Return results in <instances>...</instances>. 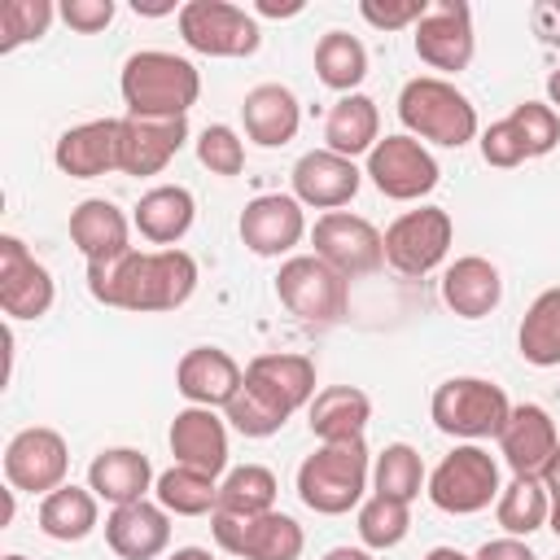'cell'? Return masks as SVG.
<instances>
[{
	"instance_id": "cell-9",
	"label": "cell",
	"mask_w": 560,
	"mask_h": 560,
	"mask_svg": "<svg viewBox=\"0 0 560 560\" xmlns=\"http://www.w3.org/2000/svg\"><path fill=\"white\" fill-rule=\"evenodd\" d=\"M210 534L228 556L241 560H298L306 547L302 525L284 512H258V516L210 512Z\"/></svg>"
},
{
	"instance_id": "cell-38",
	"label": "cell",
	"mask_w": 560,
	"mask_h": 560,
	"mask_svg": "<svg viewBox=\"0 0 560 560\" xmlns=\"http://www.w3.org/2000/svg\"><path fill=\"white\" fill-rule=\"evenodd\" d=\"M424 486V459L416 446L407 442H389L376 464H372V490L385 494V499H398V503H411Z\"/></svg>"
},
{
	"instance_id": "cell-49",
	"label": "cell",
	"mask_w": 560,
	"mask_h": 560,
	"mask_svg": "<svg viewBox=\"0 0 560 560\" xmlns=\"http://www.w3.org/2000/svg\"><path fill=\"white\" fill-rule=\"evenodd\" d=\"M254 13H262V18H293V13H302V0H284V4H276V0H258Z\"/></svg>"
},
{
	"instance_id": "cell-52",
	"label": "cell",
	"mask_w": 560,
	"mask_h": 560,
	"mask_svg": "<svg viewBox=\"0 0 560 560\" xmlns=\"http://www.w3.org/2000/svg\"><path fill=\"white\" fill-rule=\"evenodd\" d=\"M324 560H372V551L368 547H332V551H324Z\"/></svg>"
},
{
	"instance_id": "cell-27",
	"label": "cell",
	"mask_w": 560,
	"mask_h": 560,
	"mask_svg": "<svg viewBox=\"0 0 560 560\" xmlns=\"http://www.w3.org/2000/svg\"><path fill=\"white\" fill-rule=\"evenodd\" d=\"M153 481H158V477H153V464H149V455H140L136 446H109V451H101V455L88 464V490H92L96 499L114 503V508L144 499V490H149Z\"/></svg>"
},
{
	"instance_id": "cell-14",
	"label": "cell",
	"mask_w": 560,
	"mask_h": 560,
	"mask_svg": "<svg viewBox=\"0 0 560 560\" xmlns=\"http://www.w3.org/2000/svg\"><path fill=\"white\" fill-rule=\"evenodd\" d=\"M477 48L472 35V9L464 0H438L429 4V13L416 22V57L442 74H459L468 70Z\"/></svg>"
},
{
	"instance_id": "cell-22",
	"label": "cell",
	"mask_w": 560,
	"mask_h": 560,
	"mask_svg": "<svg viewBox=\"0 0 560 560\" xmlns=\"http://www.w3.org/2000/svg\"><path fill=\"white\" fill-rule=\"evenodd\" d=\"M171 455L184 468H197L206 477H219L228 468V424L214 416V407H184L171 420Z\"/></svg>"
},
{
	"instance_id": "cell-4",
	"label": "cell",
	"mask_w": 560,
	"mask_h": 560,
	"mask_svg": "<svg viewBox=\"0 0 560 560\" xmlns=\"http://www.w3.org/2000/svg\"><path fill=\"white\" fill-rule=\"evenodd\" d=\"M398 118L416 140H429V144H442V149H459V144H468L477 136L472 101L455 83H446L438 74H420V79L402 83Z\"/></svg>"
},
{
	"instance_id": "cell-34",
	"label": "cell",
	"mask_w": 560,
	"mask_h": 560,
	"mask_svg": "<svg viewBox=\"0 0 560 560\" xmlns=\"http://www.w3.org/2000/svg\"><path fill=\"white\" fill-rule=\"evenodd\" d=\"M315 74H319L324 88L350 96L368 74V48L350 31H328L315 44Z\"/></svg>"
},
{
	"instance_id": "cell-16",
	"label": "cell",
	"mask_w": 560,
	"mask_h": 560,
	"mask_svg": "<svg viewBox=\"0 0 560 560\" xmlns=\"http://www.w3.org/2000/svg\"><path fill=\"white\" fill-rule=\"evenodd\" d=\"M306 236V214L293 192H262L241 210V241L258 258H280Z\"/></svg>"
},
{
	"instance_id": "cell-43",
	"label": "cell",
	"mask_w": 560,
	"mask_h": 560,
	"mask_svg": "<svg viewBox=\"0 0 560 560\" xmlns=\"http://www.w3.org/2000/svg\"><path fill=\"white\" fill-rule=\"evenodd\" d=\"M197 162L210 175H241L245 171V144L228 122H210L197 136Z\"/></svg>"
},
{
	"instance_id": "cell-17",
	"label": "cell",
	"mask_w": 560,
	"mask_h": 560,
	"mask_svg": "<svg viewBox=\"0 0 560 560\" xmlns=\"http://www.w3.org/2000/svg\"><path fill=\"white\" fill-rule=\"evenodd\" d=\"M122 140H118V171L127 175H158L188 140V118H144L127 114L118 118Z\"/></svg>"
},
{
	"instance_id": "cell-41",
	"label": "cell",
	"mask_w": 560,
	"mask_h": 560,
	"mask_svg": "<svg viewBox=\"0 0 560 560\" xmlns=\"http://www.w3.org/2000/svg\"><path fill=\"white\" fill-rule=\"evenodd\" d=\"M52 13H57V9H52L48 0H9V4L0 9V48L13 52L18 44L39 39V35L48 31Z\"/></svg>"
},
{
	"instance_id": "cell-11",
	"label": "cell",
	"mask_w": 560,
	"mask_h": 560,
	"mask_svg": "<svg viewBox=\"0 0 560 560\" xmlns=\"http://www.w3.org/2000/svg\"><path fill=\"white\" fill-rule=\"evenodd\" d=\"M311 245H315V258H324L346 280L350 276H372L385 262V236L363 214H350V210L319 214L315 232H311Z\"/></svg>"
},
{
	"instance_id": "cell-40",
	"label": "cell",
	"mask_w": 560,
	"mask_h": 560,
	"mask_svg": "<svg viewBox=\"0 0 560 560\" xmlns=\"http://www.w3.org/2000/svg\"><path fill=\"white\" fill-rule=\"evenodd\" d=\"M223 411H228V424H232L236 433H245V438H271V433H280L284 420H289L271 398H262V394L249 389V385H241L236 398H232Z\"/></svg>"
},
{
	"instance_id": "cell-20",
	"label": "cell",
	"mask_w": 560,
	"mask_h": 560,
	"mask_svg": "<svg viewBox=\"0 0 560 560\" xmlns=\"http://www.w3.org/2000/svg\"><path fill=\"white\" fill-rule=\"evenodd\" d=\"M241 385V363L219 346H192L175 368V389L188 398V407H228Z\"/></svg>"
},
{
	"instance_id": "cell-37",
	"label": "cell",
	"mask_w": 560,
	"mask_h": 560,
	"mask_svg": "<svg viewBox=\"0 0 560 560\" xmlns=\"http://www.w3.org/2000/svg\"><path fill=\"white\" fill-rule=\"evenodd\" d=\"M276 472L262 464H241L219 481V512L232 516H258V512H276Z\"/></svg>"
},
{
	"instance_id": "cell-33",
	"label": "cell",
	"mask_w": 560,
	"mask_h": 560,
	"mask_svg": "<svg viewBox=\"0 0 560 560\" xmlns=\"http://www.w3.org/2000/svg\"><path fill=\"white\" fill-rule=\"evenodd\" d=\"M516 346H521V359L534 368L560 363V289H542L529 302L521 332H516Z\"/></svg>"
},
{
	"instance_id": "cell-1",
	"label": "cell",
	"mask_w": 560,
	"mask_h": 560,
	"mask_svg": "<svg viewBox=\"0 0 560 560\" xmlns=\"http://www.w3.org/2000/svg\"><path fill=\"white\" fill-rule=\"evenodd\" d=\"M197 289V262L184 249L140 254L136 245L88 262V293L118 311H179Z\"/></svg>"
},
{
	"instance_id": "cell-28",
	"label": "cell",
	"mask_w": 560,
	"mask_h": 560,
	"mask_svg": "<svg viewBox=\"0 0 560 560\" xmlns=\"http://www.w3.org/2000/svg\"><path fill=\"white\" fill-rule=\"evenodd\" d=\"M197 219V201L184 184H158L149 188L140 201H136V228L144 241L162 245V249H175V241L188 236Z\"/></svg>"
},
{
	"instance_id": "cell-55",
	"label": "cell",
	"mask_w": 560,
	"mask_h": 560,
	"mask_svg": "<svg viewBox=\"0 0 560 560\" xmlns=\"http://www.w3.org/2000/svg\"><path fill=\"white\" fill-rule=\"evenodd\" d=\"M547 96H551V105H560V66L547 74Z\"/></svg>"
},
{
	"instance_id": "cell-15",
	"label": "cell",
	"mask_w": 560,
	"mask_h": 560,
	"mask_svg": "<svg viewBox=\"0 0 560 560\" xmlns=\"http://www.w3.org/2000/svg\"><path fill=\"white\" fill-rule=\"evenodd\" d=\"M57 289L48 267L18 241V236H0V306L9 319H39L48 315Z\"/></svg>"
},
{
	"instance_id": "cell-25",
	"label": "cell",
	"mask_w": 560,
	"mask_h": 560,
	"mask_svg": "<svg viewBox=\"0 0 560 560\" xmlns=\"http://www.w3.org/2000/svg\"><path fill=\"white\" fill-rule=\"evenodd\" d=\"M442 302L459 315V319H481L503 302V276L490 258L481 254H464L446 267L442 276Z\"/></svg>"
},
{
	"instance_id": "cell-56",
	"label": "cell",
	"mask_w": 560,
	"mask_h": 560,
	"mask_svg": "<svg viewBox=\"0 0 560 560\" xmlns=\"http://www.w3.org/2000/svg\"><path fill=\"white\" fill-rule=\"evenodd\" d=\"M547 525H551L556 538H560V494H551V516H547Z\"/></svg>"
},
{
	"instance_id": "cell-29",
	"label": "cell",
	"mask_w": 560,
	"mask_h": 560,
	"mask_svg": "<svg viewBox=\"0 0 560 560\" xmlns=\"http://www.w3.org/2000/svg\"><path fill=\"white\" fill-rule=\"evenodd\" d=\"M127 232H131L127 214H122L114 201H105V197H88V201H79V206L70 210V241L79 245V254H83L88 262L131 249V245H127Z\"/></svg>"
},
{
	"instance_id": "cell-32",
	"label": "cell",
	"mask_w": 560,
	"mask_h": 560,
	"mask_svg": "<svg viewBox=\"0 0 560 560\" xmlns=\"http://www.w3.org/2000/svg\"><path fill=\"white\" fill-rule=\"evenodd\" d=\"M39 529L52 542H79L96 529V494L83 486H57L39 503Z\"/></svg>"
},
{
	"instance_id": "cell-6",
	"label": "cell",
	"mask_w": 560,
	"mask_h": 560,
	"mask_svg": "<svg viewBox=\"0 0 560 560\" xmlns=\"http://www.w3.org/2000/svg\"><path fill=\"white\" fill-rule=\"evenodd\" d=\"M276 298L284 302L289 315H298L302 324L328 328L346 315L350 306V280L341 271H332L324 258L315 254H293L280 262L276 276Z\"/></svg>"
},
{
	"instance_id": "cell-36",
	"label": "cell",
	"mask_w": 560,
	"mask_h": 560,
	"mask_svg": "<svg viewBox=\"0 0 560 560\" xmlns=\"http://www.w3.org/2000/svg\"><path fill=\"white\" fill-rule=\"evenodd\" d=\"M153 494L166 512L175 516H206V512H219V481L197 472V468H166L158 481H153Z\"/></svg>"
},
{
	"instance_id": "cell-44",
	"label": "cell",
	"mask_w": 560,
	"mask_h": 560,
	"mask_svg": "<svg viewBox=\"0 0 560 560\" xmlns=\"http://www.w3.org/2000/svg\"><path fill=\"white\" fill-rule=\"evenodd\" d=\"M481 158H486V166H499V171H512V166H521L529 158L521 131L512 127V118H499V122H490L481 131Z\"/></svg>"
},
{
	"instance_id": "cell-7",
	"label": "cell",
	"mask_w": 560,
	"mask_h": 560,
	"mask_svg": "<svg viewBox=\"0 0 560 560\" xmlns=\"http://www.w3.org/2000/svg\"><path fill=\"white\" fill-rule=\"evenodd\" d=\"M499 464L490 451H481L477 442L455 446L451 455H442V464L429 472V499L438 512L451 516H472L486 512L499 499Z\"/></svg>"
},
{
	"instance_id": "cell-8",
	"label": "cell",
	"mask_w": 560,
	"mask_h": 560,
	"mask_svg": "<svg viewBox=\"0 0 560 560\" xmlns=\"http://www.w3.org/2000/svg\"><path fill=\"white\" fill-rule=\"evenodd\" d=\"M179 35L201 57H254L262 44L258 22L228 0H188L179 4Z\"/></svg>"
},
{
	"instance_id": "cell-51",
	"label": "cell",
	"mask_w": 560,
	"mask_h": 560,
	"mask_svg": "<svg viewBox=\"0 0 560 560\" xmlns=\"http://www.w3.org/2000/svg\"><path fill=\"white\" fill-rule=\"evenodd\" d=\"M542 486H547V499H551V494H560V451H556V455H551V464L542 468Z\"/></svg>"
},
{
	"instance_id": "cell-18",
	"label": "cell",
	"mask_w": 560,
	"mask_h": 560,
	"mask_svg": "<svg viewBox=\"0 0 560 560\" xmlns=\"http://www.w3.org/2000/svg\"><path fill=\"white\" fill-rule=\"evenodd\" d=\"M556 451H560V438H556V420L547 416V407H538V402L512 407V416L499 433V455L508 459L512 477H542V468L551 464Z\"/></svg>"
},
{
	"instance_id": "cell-57",
	"label": "cell",
	"mask_w": 560,
	"mask_h": 560,
	"mask_svg": "<svg viewBox=\"0 0 560 560\" xmlns=\"http://www.w3.org/2000/svg\"><path fill=\"white\" fill-rule=\"evenodd\" d=\"M4 560H26V556H4Z\"/></svg>"
},
{
	"instance_id": "cell-5",
	"label": "cell",
	"mask_w": 560,
	"mask_h": 560,
	"mask_svg": "<svg viewBox=\"0 0 560 560\" xmlns=\"http://www.w3.org/2000/svg\"><path fill=\"white\" fill-rule=\"evenodd\" d=\"M429 416L442 433L451 438H468V442H481V438H499L508 416H512V402L503 394V385L486 381V376H451L433 389L429 398Z\"/></svg>"
},
{
	"instance_id": "cell-48",
	"label": "cell",
	"mask_w": 560,
	"mask_h": 560,
	"mask_svg": "<svg viewBox=\"0 0 560 560\" xmlns=\"http://www.w3.org/2000/svg\"><path fill=\"white\" fill-rule=\"evenodd\" d=\"M477 560H538L521 538H490V542H481V551H477Z\"/></svg>"
},
{
	"instance_id": "cell-47",
	"label": "cell",
	"mask_w": 560,
	"mask_h": 560,
	"mask_svg": "<svg viewBox=\"0 0 560 560\" xmlns=\"http://www.w3.org/2000/svg\"><path fill=\"white\" fill-rule=\"evenodd\" d=\"M529 26L547 48H560V0H538L529 9Z\"/></svg>"
},
{
	"instance_id": "cell-35",
	"label": "cell",
	"mask_w": 560,
	"mask_h": 560,
	"mask_svg": "<svg viewBox=\"0 0 560 560\" xmlns=\"http://www.w3.org/2000/svg\"><path fill=\"white\" fill-rule=\"evenodd\" d=\"M494 516L512 538H525V534L542 529L547 516H551V499H547L542 477H512L494 499Z\"/></svg>"
},
{
	"instance_id": "cell-30",
	"label": "cell",
	"mask_w": 560,
	"mask_h": 560,
	"mask_svg": "<svg viewBox=\"0 0 560 560\" xmlns=\"http://www.w3.org/2000/svg\"><path fill=\"white\" fill-rule=\"evenodd\" d=\"M324 140H328L332 153H341V158H350V162H354L359 153H372L376 140H381V109H376V101L363 96V92L341 96V101L328 109V118H324Z\"/></svg>"
},
{
	"instance_id": "cell-12",
	"label": "cell",
	"mask_w": 560,
	"mask_h": 560,
	"mask_svg": "<svg viewBox=\"0 0 560 560\" xmlns=\"http://www.w3.org/2000/svg\"><path fill=\"white\" fill-rule=\"evenodd\" d=\"M438 162L416 136H385L368 153V179L389 201H420L438 188Z\"/></svg>"
},
{
	"instance_id": "cell-39",
	"label": "cell",
	"mask_w": 560,
	"mask_h": 560,
	"mask_svg": "<svg viewBox=\"0 0 560 560\" xmlns=\"http://www.w3.org/2000/svg\"><path fill=\"white\" fill-rule=\"evenodd\" d=\"M407 529H411L407 503L385 499V494H372V499L359 503V538H363L368 551H389V547H398V542L407 538Z\"/></svg>"
},
{
	"instance_id": "cell-24",
	"label": "cell",
	"mask_w": 560,
	"mask_h": 560,
	"mask_svg": "<svg viewBox=\"0 0 560 560\" xmlns=\"http://www.w3.org/2000/svg\"><path fill=\"white\" fill-rule=\"evenodd\" d=\"M245 385L271 398L284 416H293L315 398V363L306 354H258L245 368Z\"/></svg>"
},
{
	"instance_id": "cell-13",
	"label": "cell",
	"mask_w": 560,
	"mask_h": 560,
	"mask_svg": "<svg viewBox=\"0 0 560 560\" xmlns=\"http://www.w3.org/2000/svg\"><path fill=\"white\" fill-rule=\"evenodd\" d=\"M66 472H70V451H66V438L57 429L31 424V429L9 438V446H4V477H9L13 490L52 494L57 486H66Z\"/></svg>"
},
{
	"instance_id": "cell-31",
	"label": "cell",
	"mask_w": 560,
	"mask_h": 560,
	"mask_svg": "<svg viewBox=\"0 0 560 560\" xmlns=\"http://www.w3.org/2000/svg\"><path fill=\"white\" fill-rule=\"evenodd\" d=\"M372 420V398L354 385H328L311 398V433L319 442H350L363 438Z\"/></svg>"
},
{
	"instance_id": "cell-10",
	"label": "cell",
	"mask_w": 560,
	"mask_h": 560,
	"mask_svg": "<svg viewBox=\"0 0 560 560\" xmlns=\"http://www.w3.org/2000/svg\"><path fill=\"white\" fill-rule=\"evenodd\" d=\"M455 223L442 206H420L385 228V262L402 276H429L451 249Z\"/></svg>"
},
{
	"instance_id": "cell-26",
	"label": "cell",
	"mask_w": 560,
	"mask_h": 560,
	"mask_svg": "<svg viewBox=\"0 0 560 560\" xmlns=\"http://www.w3.org/2000/svg\"><path fill=\"white\" fill-rule=\"evenodd\" d=\"M241 118H245V136L262 149H280L298 136L302 122V105L284 83H258L245 92L241 101Z\"/></svg>"
},
{
	"instance_id": "cell-2",
	"label": "cell",
	"mask_w": 560,
	"mask_h": 560,
	"mask_svg": "<svg viewBox=\"0 0 560 560\" xmlns=\"http://www.w3.org/2000/svg\"><path fill=\"white\" fill-rule=\"evenodd\" d=\"M122 101L127 114L144 118H188V109L201 96V74L188 57L162 52V48H140L122 61Z\"/></svg>"
},
{
	"instance_id": "cell-19",
	"label": "cell",
	"mask_w": 560,
	"mask_h": 560,
	"mask_svg": "<svg viewBox=\"0 0 560 560\" xmlns=\"http://www.w3.org/2000/svg\"><path fill=\"white\" fill-rule=\"evenodd\" d=\"M293 197L302 201V206H315V210H337V206H346L354 192H359V184H363V171L350 162V158H341V153H332V149H311V153H302L298 162H293Z\"/></svg>"
},
{
	"instance_id": "cell-3",
	"label": "cell",
	"mask_w": 560,
	"mask_h": 560,
	"mask_svg": "<svg viewBox=\"0 0 560 560\" xmlns=\"http://www.w3.org/2000/svg\"><path fill=\"white\" fill-rule=\"evenodd\" d=\"M368 477H372V455L363 438L324 442L298 468V499L319 516H341L363 503Z\"/></svg>"
},
{
	"instance_id": "cell-42",
	"label": "cell",
	"mask_w": 560,
	"mask_h": 560,
	"mask_svg": "<svg viewBox=\"0 0 560 560\" xmlns=\"http://www.w3.org/2000/svg\"><path fill=\"white\" fill-rule=\"evenodd\" d=\"M508 118H512V127L521 131L529 158H542V153L556 149V140H560V114H556L551 105H542V101H521Z\"/></svg>"
},
{
	"instance_id": "cell-46",
	"label": "cell",
	"mask_w": 560,
	"mask_h": 560,
	"mask_svg": "<svg viewBox=\"0 0 560 560\" xmlns=\"http://www.w3.org/2000/svg\"><path fill=\"white\" fill-rule=\"evenodd\" d=\"M57 13H61V22L70 31L96 35V31H105L114 22V0H66V4H57Z\"/></svg>"
},
{
	"instance_id": "cell-23",
	"label": "cell",
	"mask_w": 560,
	"mask_h": 560,
	"mask_svg": "<svg viewBox=\"0 0 560 560\" xmlns=\"http://www.w3.org/2000/svg\"><path fill=\"white\" fill-rule=\"evenodd\" d=\"M105 542L122 560H153L171 542V512L149 499L122 503L105 516Z\"/></svg>"
},
{
	"instance_id": "cell-53",
	"label": "cell",
	"mask_w": 560,
	"mask_h": 560,
	"mask_svg": "<svg viewBox=\"0 0 560 560\" xmlns=\"http://www.w3.org/2000/svg\"><path fill=\"white\" fill-rule=\"evenodd\" d=\"M424 560H477V556H464V551H455V547H433Z\"/></svg>"
},
{
	"instance_id": "cell-50",
	"label": "cell",
	"mask_w": 560,
	"mask_h": 560,
	"mask_svg": "<svg viewBox=\"0 0 560 560\" xmlns=\"http://www.w3.org/2000/svg\"><path fill=\"white\" fill-rule=\"evenodd\" d=\"M131 9L144 18H162V13H175V0H136Z\"/></svg>"
},
{
	"instance_id": "cell-21",
	"label": "cell",
	"mask_w": 560,
	"mask_h": 560,
	"mask_svg": "<svg viewBox=\"0 0 560 560\" xmlns=\"http://www.w3.org/2000/svg\"><path fill=\"white\" fill-rule=\"evenodd\" d=\"M118 140H122L118 118H92V122L61 131L52 162L70 179H96L105 171H118Z\"/></svg>"
},
{
	"instance_id": "cell-45",
	"label": "cell",
	"mask_w": 560,
	"mask_h": 560,
	"mask_svg": "<svg viewBox=\"0 0 560 560\" xmlns=\"http://www.w3.org/2000/svg\"><path fill=\"white\" fill-rule=\"evenodd\" d=\"M359 13H363V22H372L376 31H398V26H416L424 13H429V4L424 0H363L359 4Z\"/></svg>"
},
{
	"instance_id": "cell-54",
	"label": "cell",
	"mask_w": 560,
	"mask_h": 560,
	"mask_svg": "<svg viewBox=\"0 0 560 560\" xmlns=\"http://www.w3.org/2000/svg\"><path fill=\"white\" fill-rule=\"evenodd\" d=\"M171 560H214V556H210L206 547H179V551H175Z\"/></svg>"
}]
</instances>
